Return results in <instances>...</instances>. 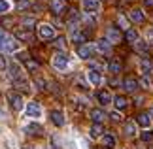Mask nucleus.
Masks as SVG:
<instances>
[{
    "label": "nucleus",
    "mask_w": 153,
    "mask_h": 149,
    "mask_svg": "<svg viewBox=\"0 0 153 149\" xmlns=\"http://www.w3.org/2000/svg\"><path fill=\"white\" fill-rule=\"evenodd\" d=\"M4 68H6V57L0 55V70H4Z\"/></svg>",
    "instance_id": "obj_42"
},
{
    "label": "nucleus",
    "mask_w": 153,
    "mask_h": 149,
    "mask_svg": "<svg viewBox=\"0 0 153 149\" xmlns=\"http://www.w3.org/2000/svg\"><path fill=\"white\" fill-rule=\"evenodd\" d=\"M146 38H148L149 44L153 42V27H151V28H148V32H146Z\"/></svg>",
    "instance_id": "obj_41"
},
{
    "label": "nucleus",
    "mask_w": 153,
    "mask_h": 149,
    "mask_svg": "<svg viewBox=\"0 0 153 149\" xmlns=\"http://www.w3.org/2000/svg\"><path fill=\"white\" fill-rule=\"evenodd\" d=\"M148 47H149V42H144V40H138L136 42V49L140 53H146V51H148Z\"/></svg>",
    "instance_id": "obj_33"
},
{
    "label": "nucleus",
    "mask_w": 153,
    "mask_h": 149,
    "mask_svg": "<svg viewBox=\"0 0 153 149\" xmlns=\"http://www.w3.org/2000/svg\"><path fill=\"white\" fill-rule=\"evenodd\" d=\"M117 21H119V25H121V28H125V30H128V28H131V27H128V21L125 19V15H117Z\"/></svg>",
    "instance_id": "obj_34"
},
{
    "label": "nucleus",
    "mask_w": 153,
    "mask_h": 149,
    "mask_svg": "<svg viewBox=\"0 0 153 149\" xmlns=\"http://www.w3.org/2000/svg\"><path fill=\"white\" fill-rule=\"evenodd\" d=\"M15 38L17 40H23V42H30L32 40V34L28 32V30H23V28H21V30L15 32Z\"/></svg>",
    "instance_id": "obj_24"
},
{
    "label": "nucleus",
    "mask_w": 153,
    "mask_h": 149,
    "mask_svg": "<svg viewBox=\"0 0 153 149\" xmlns=\"http://www.w3.org/2000/svg\"><path fill=\"white\" fill-rule=\"evenodd\" d=\"M106 40L110 42V44H119L121 42V32L117 27H108L106 28Z\"/></svg>",
    "instance_id": "obj_4"
},
{
    "label": "nucleus",
    "mask_w": 153,
    "mask_h": 149,
    "mask_svg": "<svg viewBox=\"0 0 153 149\" xmlns=\"http://www.w3.org/2000/svg\"><path fill=\"white\" fill-rule=\"evenodd\" d=\"M144 4H146V6H149V8H151V6H153V0H144Z\"/></svg>",
    "instance_id": "obj_43"
},
{
    "label": "nucleus",
    "mask_w": 153,
    "mask_h": 149,
    "mask_svg": "<svg viewBox=\"0 0 153 149\" xmlns=\"http://www.w3.org/2000/svg\"><path fill=\"white\" fill-rule=\"evenodd\" d=\"M38 36L42 38V40H53L55 38V28H53L51 25H40L38 27Z\"/></svg>",
    "instance_id": "obj_2"
},
{
    "label": "nucleus",
    "mask_w": 153,
    "mask_h": 149,
    "mask_svg": "<svg viewBox=\"0 0 153 149\" xmlns=\"http://www.w3.org/2000/svg\"><path fill=\"white\" fill-rule=\"evenodd\" d=\"M97 100H98V104H100V106H108V104L114 102V98H111V94L108 91H98L97 93Z\"/></svg>",
    "instance_id": "obj_12"
},
{
    "label": "nucleus",
    "mask_w": 153,
    "mask_h": 149,
    "mask_svg": "<svg viewBox=\"0 0 153 149\" xmlns=\"http://www.w3.org/2000/svg\"><path fill=\"white\" fill-rule=\"evenodd\" d=\"M8 100H10V104H11V108H13L15 111H21L23 110V96L19 93H8Z\"/></svg>",
    "instance_id": "obj_3"
},
{
    "label": "nucleus",
    "mask_w": 153,
    "mask_h": 149,
    "mask_svg": "<svg viewBox=\"0 0 153 149\" xmlns=\"http://www.w3.org/2000/svg\"><path fill=\"white\" fill-rule=\"evenodd\" d=\"M49 117H51L53 125H57V127H62V125H64V115H62V111L53 110V111L49 113Z\"/></svg>",
    "instance_id": "obj_13"
},
{
    "label": "nucleus",
    "mask_w": 153,
    "mask_h": 149,
    "mask_svg": "<svg viewBox=\"0 0 153 149\" xmlns=\"http://www.w3.org/2000/svg\"><path fill=\"white\" fill-rule=\"evenodd\" d=\"M10 76L13 77V79H19V77H23V74H21V66H19L17 62L10 64Z\"/></svg>",
    "instance_id": "obj_22"
},
{
    "label": "nucleus",
    "mask_w": 153,
    "mask_h": 149,
    "mask_svg": "<svg viewBox=\"0 0 153 149\" xmlns=\"http://www.w3.org/2000/svg\"><path fill=\"white\" fill-rule=\"evenodd\" d=\"M2 47L6 51H15L17 49V44H15V40H10V38H4V44Z\"/></svg>",
    "instance_id": "obj_28"
},
{
    "label": "nucleus",
    "mask_w": 153,
    "mask_h": 149,
    "mask_svg": "<svg viewBox=\"0 0 153 149\" xmlns=\"http://www.w3.org/2000/svg\"><path fill=\"white\" fill-rule=\"evenodd\" d=\"M136 149H148V147H146V145H144V144H142V145H138V147H136Z\"/></svg>",
    "instance_id": "obj_45"
},
{
    "label": "nucleus",
    "mask_w": 153,
    "mask_h": 149,
    "mask_svg": "<svg viewBox=\"0 0 153 149\" xmlns=\"http://www.w3.org/2000/svg\"><path fill=\"white\" fill-rule=\"evenodd\" d=\"M55 47H59V49H64V47H66V40H64V38H57Z\"/></svg>",
    "instance_id": "obj_39"
},
{
    "label": "nucleus",
    "mask_w": 153,
    "mask_h": 149,
    "mask_svg": "<svg viewBox=\"0 0 153 149\" xmlns=\"http://www.w3.org/2000/svg\"><path fill=\"white\" fill-rule=\"evenodd\" d=\"M68 66V55L64 51H59L53 55V68H57V70H66Z\"/></svg>",
    "instance_id": "obj_1"
},
{
    "label": "nucleus",
    "mask_w": 153,
    "mask_h": 149,
    "mask_svg": "<svg viewBox=\"0 0 153 149\" xmlns=\"http://www.w3.org/2000/svg\"><path fill=\"white\" fill-rule=\"evenodd\" d=\"M2 44H4V36H2V38H0V47H2Z\"/></svg>",
    "instance_id": "obj_46"
},
{
    "label": "nucleus",
    "mask_w": 153,
    "mask_h": 149,
    "mask_svg": "<svg viewBox=\"0 0 153 149\" xmlns=\"http://www.w3.org/2000/svg\"><path fill=\"white\" fill-rule=\"evenodd\" d=\"M87 40V32H81L78 30L76 27H72V42H76V44H81V42Z\"/></svg>",
    "instance_id": "obj_17"
},
{
    "label": "nucleus",
    "mask_w": 153,
    "mask_h": 149,
    "mask_svg": "<svg viewBox=\"0 0 153 149\" xmlns=\"http://www.w3.org/2000/svg\"><path fill=\"white\" fill-rule=\"evenodd\" d=\"M138 87H140V81L134 79V77H131V76L123 79V89H125V91H128V93H134Z\"/></svg>",
    "instance_id": "obj_8"
},
{
    "label": "nucleus",
    "mask_w": 153,
    "mask_h": 149,
    "mask_svg": "<svg viewBox=\"0 0 153 149\" xmlns=\"http://www.w3.org/2000/svg\"><path fill=\"white\" fill-rule=\"evenodd\" d=\"M102 144H104V147H115V138L111 134H104L102 136Z\"/></svg>",
    "instance_id": "obj_29"
},
{
    "label": "nucleus",
    "mask_w": 153,
    "mask_h": 149,
    "mask_svg": "<svg viewBox=\"0 0 153 149\" xmlns=\"http://www.w3.org/2000/svg\"><path fill=\"white\" fill-rule=\"evenodd\" d=\"M13 83H15V87L17 89H21V91H28V81L25 79V77H19V79H13Z\"/></svg>",
    "instance_id": "obj_27"
},
{
    "label": "nucleus",
    "mask_w": 153,
    "mask_h": 149,
    "mask_svg": "<svg viewBox=\"0 0 153 149\" xmlns=\"http://www.w3.org/2000/svg\"><path fill=\"white\" fill-rule=\"evenodd\" d=\"M125 38H127V42H131V44H136L138 42V32L134 30V28H128V30H125Z\"/></svg>",
    "instance_id": "obj_23"
},
{
    "label": "nucleus",
    "mask_w": 153,
    "mask_h": 149,
    "mask_svg": "<svg viewBox=\"0 0 153 149\" xmlns=\"http://www.w3.org/2000/svg\"><path fill=\"white\" fill-rule=\"evenodd\" d=\"M17 8H19V10H28V8H30V2H28V0H19Z\"/></svg>",
    "instance_id": "obj_38"
},
{
    "label": "nucleus",
    "mask_w": 153,
    "mask_h": 149,
    "mask_svg": "<svg viewBox=\"0 0 153 149\" xmlns=\"http://www.w3.org/2000/svg\"><path fill=\"white\" fill-rule=\"evenodd\" d=\"M148 113H149V117L153 119V108H149V111H148Z\"/></svg>",
    "instance_id": "obj_44"
},
{
    "label": "nucleus",
    "mask_w": 153,
    "mask_h": 149,
    "mask_svg": "<svg viewBox=\"0 0 153 149\" xmlns=\"http://www.w3.org/2000/svg\"><path fill=\"white\" fill-rule=\"evenodd\" d=\"M21 25L27 28H32V25H36V19H34V17H25V19H21Z\"/></svg>",
    "instance_id": "obj_32"
},
{
    "label": "nucleus",
    "mask_w": 153,
    "mask_h": 149,
    "mask_svg": "<svg viewBox=\"0 0 153 149\" xmlns=\"http://www.w3.org/2000/svg\"><path fill=\"white\" fill-rule=\"evenodd\" d=\"M25 130L28 134H42V127L40 125H36V123H30V125H27L25 127Z\"/></svg>",
    "instance_id": "obj_26"
},
{
    "label": "nucleus",
    "mask_w": 153,
    "mask_h": 149,
    "mask_svg": "<svg viewBox=\"0 0 153 149\" xmlns=\"http://www.w3.org/2000/svg\"><path fill=\"white\" fill-rule=\"evenodd\" d=\"M93 53H95V47L89 45V44H81L78 47V57L83 59V61H89V59L93 57Z\"/></svg>",
    "instance_id": "obj_5"
},
{
    "label": "nucleus",
    "mask_w": 153,
    "mask_h": 149,
    "mask_svg": "<svg viewBox=\"0 0 153 149\" xmlns=\"http://www.w3.org/2000/svg\"><path fill=\"white\" fill-rule=\"evenodd\" d=\"M140 70H142L144 76H149L151 70H153V64L148 61V59H142V61H140Z\"/></svg>",
    "instance_id": "obj_20"
},
{
    "label": "nucleus",
    "mask_w": 153,
    "mask_h": 149,
    "mask_svg": "<svg viewBox=\"0 0 153 149\" xmlns=\"http://www.w3.org/2000/svg\"><path fill=\"white\" fill-rule=\"evenodd\" d=\"M89 134H91V138H100V136H104V127H102V123H93Z\"/></svg>",
    "instance_id": "obj_15"
},
{
    "label": "nucleus",
    "mask_w": 153,
    "mask_h": 149,
    "mask_svg": "<svg viewBox=\"0 0 153 149\" xmlns=\"http://www.w3.org/2000/svg\"><path fill=\"white\" fill-rule=\"evenodd\" d=\"M49 6H51V11L57 13V15L64 13V10H66V2H64V0H51Z\"/></svg>",
    "instance_id": "obj_9"
},
{
    "label": "nucleus",
    "mask_w": 153,
    "mask_h": 149,
    "mask_svg": "<svg viewBox=\"0 0 153 149\" xmlns=\"http://www.w3.org/2000/svg\"><path fill=\"white\" fill-rule=\"evenodd\" d=\"M108 72L110 74H119L121 72V62L117 61V59H114V61H110V64H108Z\"/></svg>",
    "instance_id": "obj_21"
},
{
    "label": "nucleus",
    "mask_w": 153,
    "mask_h": 149,
    "mask_svg": "<svg viewBox=\"0 0 153 149\" xmlns=\"http://www.w3.org/2000/svg\"><path fill=\"white\" fill-rule=\"evenodd\" d=\"M131 19L134 21V23H144L146 21V15H144V11L142 10H138V8H134V10H131Z\"/></svg>",
    "instance_id": "obj_18"
},
{
    "label": "nucleus",
    "mask_w": 153,
    "mask_h": 149,
    "mask_svg": "<svg viewBox=\"0 0 153 149\" xmlns=\"http://www.w3.org/2000/svg\"><path fill=\"white\" fill-rule=\"evenodd\" d=\"M25 66H27V70H28V72H36L40 64H38L36 61H32V59H27V61H25Z\"/></svg>",
    "instance_id": "obj_31"
},
{
    "label": "nucleus",
    "mask_w": 153,
    "mask_h": 149,
    "mask_svg": "<svg viewBox=\"0 0 153 149\" xmlns=\"http://www.w3.org/2000/svg\"><path fill=\"white\" fill-rule=\"evenodd\" d=\"M27 115L32 117V119L42 117V106H40V102H28V106H27Z\"/></svg>",
    "instance_id": "obj_7"
},
{
    "label": "nucleus",
    "mask_w": 153,
    "mask_h": 149,
    "mask_svg": "<svg viewBox=\"0 0 153 149\" xmlns=\"http://www.w3.org/2000/svg\"><path fill=\"white\" fill-rule=\"evenodd\" d=\"M89 115H91V119H93L95 123H102L104 119H106V113H104V110H91V113H89Z\"/></svg>",
    "instance_id": "obj_19"
},
{
    "label": "nucleus",
    "mask_w": 153,
    "mask_h": 149,
    "mask_svg": "<svg viewBox=\"0 0 153 149\" xmlns=\"http://www.w3.org/2000/svg\"><path fill=\"white\" fill-rule=\"evenodd\" d=\"M97 51H98V53H104V55H110V53H111V44H110L106 38L98 40V42H97Z\"/></svg>",
    "instance_id": "obj_11"
},
{
    "label": "nucleus",
    "mask_w": 153,
    "mask_h": 149,
    "mask_svg": "<svg viewBox=\"0 0 153 149\" xmlns=\"http://www.w3.org/2000/svg\"><path fill=\"white\" fill-rule=\"evenodd\" d=\"M23 149H30V147H23Z\"/></svg>",
    "instance_id": "obj_47"
},
{
    "label": "nucleus",
    "mask_w": 153,
    "mask_h": 149,
    "mask_svg": "<svg viewBox=\"0 0 153 149\" xmlns=\"http://www.w3.org/2000/svg\"><path fill=\"white\" fill-rule=\"evenodd\" d=\"M11 4L8 2V0H0V13H4V11H10Z\"/></svg>",
    "instance_id": "obj_37"
},
{
    "label": "nucleus",
    "mask_w": 153,
    "mask_h": 149,
    "mask_svg": "<svg viewBox=\"0 0 153 149\" xmlns=\"http://www.w3.org/2000/svg\"><path fill=\"white\" fill-rule=\"evenodd\" d=\"M81 6L87 13H97L100 10V0H81Z\"/></svg>",
    "instance_id": "obj_6"
},
{
    "label": "nucleus",
    "mask_w": 153,
    "mask_h": 149,
    "mask_svg": "<svg viewBox=\"0 0 153 149\" xmlns=\"http://www.w3.org/2000/svg\"><path fill=\"white\" fill-rule=\"evenodd\" d=\"M2 25H4L6 28H10V25H13V19H11V17H6V19L2 21Z\"/></svg>",
    "instance_id": "obj_40"
},
{
    "label": "nucleus",
    "mask_w": 153,
    "mask_h": 149,
    "mask_svg": "<svg viewBox=\"0 0 153 149\" xmlns=\"http://www.w3.org/2000/svg\"><path fill=\"white\" fill-rule=\"evenodd\" d=\"M153 119L149 117V113H140V115L136 117V123L140 125L142 128H149V125H151Z\"/></svg>",
    "instance_id": "obj_14"
},
{
    "label": "nucleus",
    "mask_w": 153,
    "mask_h": 149,
    "mask_svg": "<svg viewBox=\"0 0 153 149\" xmlns=\"http://www.w3.org/2000/svg\"><path fill=\"white\" fill-rule=\"evenodd\" d=\"M140 138H142V142H144V144H151V142H153V130H149V128H144V132L140 134Z\"/></svg>",
    "instance_id": "obj_25"
},
{
    "label": "nucleus",
    "mask_w": 153,
    "mask_h": 149,
    "mask_svg": "<svg viewBox=\"0 0 153 149\" xmlns=\"http://www.w3.org/2000/svg\"><path fill=\"white\" fill-rule=\"evenodd\" d=\"M87 79H89V83L93 87H98L100 81H102V76H100L98 70H89V72H87Z\"/></svg>",
    "instance_id": "obj_10"
},
{
    "label": "nucleus",
    "mask_w": 153,
    "mask_h": 149,
    "mask_svg": "<svg viewBox=\"0 0 153 149\" xmlns=\"http://www.w3.org/2000/svg\"><path fill=\"white\" fill-rule=\"evenodd\" d=\"M123 130H125L127 136H134V134H136V125L128 121V123H125V128H123Z\"/></svg>",
    "instance_id": "obj_30"
},
{
    "label": "nucleus",
    "mask_w": 153,
    "mask_h": 149,
    "mask_svg": "<svg viewBox=\"0 0 153 149\" xmlns=\"http://www.w3.org/2000/svg\"><path fill=\"white\" fill-rule=\"evenodd\" d=\"M110 119H111V121H115V123H121L123 121V115H121V111H111L110 113Z\"/></svg>",
    "instance_id": "obj_35"
},
{
    "label": "nucleus",
    "mask_w": 153,
    "mask_h": 149,
    "mask_svg": "<svg viewBox=\"0 0 153 149\" xmlns=\"http://www.w3.org/2000/svg\"><path fill=\"white\" fill-rule=\"evenodd\" d=\"M140 85H142L144 89H151V79H149V76H144L142 79H140Z\"/></svg>",
    "instance_id": "obj_36"
},
{
    "label": "nucleus",
    "mask_w": 153,
    "mask_h": 149,
    "mask_svg": "<svg viewBox=\"0 0 153 149\" xmlns=\"http://www.w3.org/2000/svg\"><path fill=\"white\" fill-rule=\"evenodd\" d=\"M114 106H115L117 111H123V110L128 108V100H127L125 96H115V98H114Z\"/></svg>",
    "instance_id": "obj_16"
}]
</instances>
